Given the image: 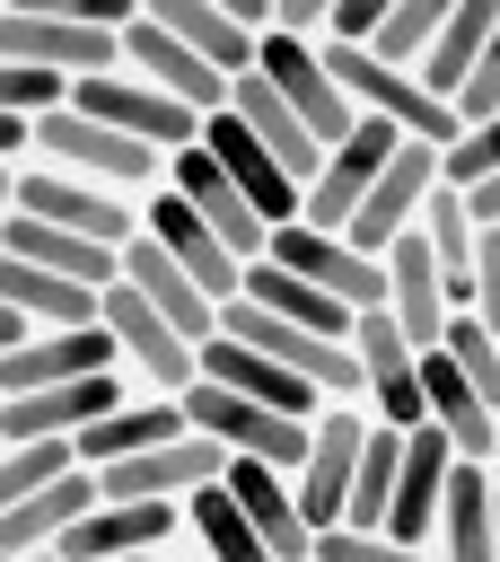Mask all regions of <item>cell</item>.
<instances>
[{"mask_svg":"<svg viewBox=\"0 0 500 562\" xmlns=\"http://www.w3.org/2000/svg\"><path fill=\"white\" fill-rule=\"evenodd\" d=\"M35 167H61V176H88V184H114V193H132V202H149V193L167 184V158H158V149L123 140L114 123H96V114H79V105H61V114L35 123Z\"/></svg>","mask_w":500,"mask_h":562,"instance_id":"obj_1","label":"cell"},{"mask_svg":"<svg viewBox=\"0 0 500 562\" xmlns=\"http://www.w3.org/2000/svg\"><path fill=\"white\" fill-rule=\"evenodd\" d=\"M18 211L44 220V228H61V237H88L105 255H132L140 246V202L132 193L88 184V176H61V167H35V158L18 167Z\"/></svg>","mask_w":500,"mask_h":562,"instance_id":"obj_2","label":"cell"},{"mask_svg":"<svg viewBox=\"0 0 500 562\" xmlns=\"http://www.w3.org/2000/svg\"><path fill=\"white\" fill-rule=\"evenodd\" d=\"M0 61H26V70H53V79H105L123 70V35L79 18V9H0Z\"/></svg>","mask_w":500,"mask_h":562,"instance_id":"obj_3","label":"cell"},{"mask_svg":"<svg viewBox=\"0 0 500 562\" xmlns=\"http://www.w3.org/2000/svg\"><path fill=\"white\" fill-rule=\"evenodd\" d=\"M96 316H105V334H114V351H123V378H132L140 395H184V386L202 378V351H193V342H184L132 281H114Z\"/></svg>","mask_w":500,"mask_h":562,"instance_id":"obj_4","label":"cell"},{"mask_svg":"<svg viewBox=\"0 0 500 562\" xmlns=\"http://www.w3.org/2000/svg\"><path fill=\"white\" fill-rule=\"evenodd\" d=\"M351 351H360V413L386 422V430H430V404H421V351L404 342V325L377 307L351 325Z\"/></svg>","mask_w":500,"mask_h":562,"instance_id":"obj_5","label":"cell"},{"mask_svg":"<svg viewBox=\"0 0 500 562\" xmlns=\"http://www.w3.org/2000/svg\"><path fill=\"white\" fill-rule=\"evenodd\" d=\"M70 105H79V114H96V123H114L123 140H140V149H158V158H175V149H193V140H202V114H193V105H175L167 88L132 79V70L79 79V88H70Z\"/></svg>","mask_w":500,"mask_h":562,"instance_id":"obj_6","label":"cell"},{"mask_svg":"<svg viewBox=\"0 0 500 562\" xmlns=\"http://www.w3.org/2000/svg\"><path fill=\"white\" fill-rule=\"evenodd\" d=\"M184 422L202 430V439H219L228 457H254V465H281V474H298L307 465V439H316V422H281V413H263V404H246V395H219V386H184Z\"/></svg>","mask_w":500,"mask_h":562,"instance_id":"obj_7","label":"cell"},{"mask_svg":"<svg viewBox=\"0 0 500 562\" xmlns=\"http://www.w3.org/2000/svg\"><path fill=\"white\" fill-rule=\"evenodd\" d=\"M254 70H263V79H272V97H281V105H289V114L316 132V149H325V158H333V149L360 132V105L342 97V79L325 70V53H316V44L263 35V61H254Z\"/></svg>","mask_w":500,"mask_h":562,"instance_id":"obj_8","label":"cell"},{"mask_svg":"<svg viewBox=\"0 0 500 562\" xmlns=\"http://www.w3.org/2000/svg\"><path fill=\"white\" fill-rule=\"evenodd\" d=\"M368 430H377V422H368L360 404H325V413H316L307 465L289 474V483H298V509H307L316 536L351 518V483H360V448H368Z\"/></svg>","mask_w":500,"mask_h":562,"instance_id":"obj_9","label":"cell"},{"mask_svg":"<svg viewBox=\"0 0 500 562\" xmlns=\"http://www.w3.org/2000/svg\"><path fill=\"white\" fill-rule=\"evenodd\" d=\"M140 386L114 378H79V386H35V395H0V448H35V439H79L105 413H123Z\"/></svg>","mask_w":500,"mask_h":562,"instance_id":"obj_10","label":"cell"},{"mask_svg":"<svg viewBox=\"0 0 500 562\" xmlns=\"http://www.w3.org/2000/svg\"><path fill=\"white\" fill-rule=\"evenodd\" d=\"M272 263L298 272V281H316V290L342 299L351 316H377V307H386V255H360L351 237H325V228H307V220L272 237Z\"/></svg>","mask_w":500,"mask_h":562,"instance_id":"obj_11","label":"cell"},{"mask_svg":"<svg viewBox=\"0 0 500 562\" xmlns=\"http://www.w3.org/2000/svg\"><path fill=\"white\" fill-rule=\"evenodd\" d=\"M439 158H447V149H430V140H404V149L386 158V176L368 184V202H360V220H351V246H360V255H386L395 237H412V228H421L430 193L447 184V176H439Z\"/></svg>","mask_w":500,"mask_h":562,"instance_id":"obj_12","label":"cell"},{"mask_svg":"<svg viewBox=\"0 0 500 562\" xmlns=\"http://www.w3.org/2000/svg\"><path fill=\"white\" fill-rule=\"evenodd\" d=\"M202 149L228 167V184L254 202V220H263L272 237H281V228H298V211H307V184H298V176H289V167H281V158H272V149H263V140H254L237 114H211V123H202Z\"/></svg>","mask_w":500,"mask_h":562,"instance_id":"obj_13","label":"cell"},{"mask_svg":"<svg viewBox=\"0 0 500 562\" xmlns=\"http://www.w3.org/2000/svg\"><path fill=\"white\" fill-rule=\"evenodd\" d=\"M404 149V132L395 123H360L325 167H316V184H307V228H325V237H351V220H360V202H368V184L386 176V158Z\"/></svg>","mask_w":500,"mask_h":562,"instance_id":"obj_14","label":"cell"},{"mask_svg":"<svg viewBox=\"0 0 500 562\" xmlns=\"http://www.w3.org/2000/svg\"><path fill=\"white\" fill-rule=\"evenodd\" d=\"M140 237H149V246H158L167 263H184V272H193V281H202V290H211L219 307H228V299L246 290V263L228 255V237H219V228H211V220H202L193 202H175L167 184H158V193L140 202Z\"/></svg>","mask_w":500,"mask_h":562,"instance_id":"obj_15","label":"cell"},{"mask_svg":"<svg viewBox=\"0 0 500 562\" xmlns=\"http://www.w3.org/2000/svg\"><path fill=\"white\" fill-rule=\"evenodd\" d=\"M123 351L96 325H61V334H26L18 351H0V395H35V386H79V378H114Z\"/></svg>","mask_w":500,"mask_h":562,"instance_id":"obj_16","label":"cell"},{"mask_svg":"<svg viewBox=\"0 0 500 562\" xmlns=\"http://www.w3.org/2000/svg\"><path fill=\"white\" fill-rule=\"evenodd\" d=\"M167 544H184V501H96L61 536V562H140Z\"/></svg>","mask_w":500,"mask_h":562,"instance_id":"obj_17","label":"cell"},{"mask_svg":"<svg viewBox=\"0 0 500 562\" xmlns=\"http://www.w3.org/2000/svg\"><path fill=\"white\" fill-rule=\"evenodd\" d=\"M123 70H132V79H149V88H167V97H175V105H193L202 123H211V114H228V79H219L193 44H175L149 9L123 26Z\"/></svg>","mask_w":500,"mask_h":562,"instance_id":"obj_18","label":"cell"},{"mask_svg":"<svg viewBox=\"0 0 500 562\" xmlns=\"http://www.w3.org/2000/svg\"><path fill=\"white\" fill-rule=\"evenodd\" d=\"M167 193H175V202H193V211H202V220L228 237V255H237V263H263V255H272V228L254 220V202L228 184V167H219L202 140L167 158Z\"/></svg>","mask_w":500,"mask_h":562,"instance_id":"obj_19","label":"cell"},{"mask_svg":"<svg viewBox=\"0 0 500 562\" xmlns=\"http://www.w3.org/2000/svg\"><path fill=\"white\" fill-rule=\"evenodd\" d=\"M386 316L404 325L412 351H439V334H447V316H456V290H447L439 255L421 246V228L386 246Z\"/></svg>","mask_w":500,"mask_h":562,"instance_id":"obj_20","label":"cell"},{"mask_svg":"<svg viewBox=\"0 0 500 562\" xmlns=\"http://www.w3.org/2000/svg\"><path fill=\"white\" fill-rule=\"evenodd\" d=\"M202 386L246 395V404H263V413H281V422H316V413H325V395H316L307 378H289L281 360H263V351H246V342H228V334L202 342Z\"/></svg>","mask_w":500,"mask_h":562,"instance_id":"obj_21","label":"cell"},{"mask_svg":"<svg viewBox=\"0 0 500 562\" xmlns=\"http://www.w3.org/2000/svg\"><path fill=\"white\" fill-rule=\"evenodd\" d=\"M219 474H228V448L202 439V430H184L175 448H149V457H132V465H105L96 483H105V501H193V492L219 483Z\"/></svg>","mask_w":500,"mask_h":562,"instance_id":"obj_22","label":"cell"},{"mask_svg":"<svg viewBox=\"0 0 500 562\" xmlns=\"http://www.w3.org/2000/svg\"><path fill=\"white\" fill-rule=\"evenodd\" d=\"M447 474H456V448L439 430H412L404 439V474H395V509H386V536H404L412 553L439 562V509H447Z\"/></svg>","mask_w":500,"mask_h":562,"instance_id":"obj_23","label":"cell"},{"mask_svg":"<svg viewBox=\"0 0 500 562\" xmlns=\"http://www.w3.org/2000/svg\"><path fill=\"white\" fill-rule=\"evenodd\" d=\"M219 483L237 492V509L254 518V536L272 544V562H316V527H307V509H298V483H289L281 465L228 457V474H219Z\"/></svg>","mask_w":500,"mask_h":562,"instance_id":"obj_24","label":"cell"},{"mask_svg":"<svg viewBox=\"0 0 500 562\" xmlns=\"http://www.w3.org/2000/svg\"><path fill=\"white\" fill-rule=\"evenodd\" d=\"M149 18H158L175 44H193V53H202V61H211L228 88H237V79L263 61V26H246L228 0H149Z\"/></svg>","mask_w":500,"mask_h":562,"instance_id":"obj_25","label":"cell"},{"mask_svg":"<svg viewBox=\"0 0 500 562\" xmlns=\"http://www.w3.org/2000/svg\"><path fill=\"white\" fill-rule=\"evenodd\" d=\"M193 422H184V395H132L123 413H105L96 430H79L70 448H79V465L88 474H105V465H132V457H149V448H175Z\"/></svg>","mask_w":500,"mask_h":562,"instance_id":"obj_26","label":"cell"},{"mask_svg":"<svg viewBox=\"0 0 500 562\" xmlns=\"http://www.w3.org/2000/svg\"><path fill=\"white\" fill-rule=\"evenodd\" d=\"M123 281H132V290H140V299H149V307H158V316H167V325H175V334H184L193 351H202V342L219 334V316H228V307H219V299H211V290H202V281H193L184 263H167V255H158L149 237H140L132 255H123Z\"/></svg>","mask_w":500,"mask_h":562,"instance_id":"obj_27","label":"cell"},{"mask_svg":"<svg viewBox=\"0 0 500 562\" xmlns=\"http://www.w3.org/2000/svg\"><path fill=\"white\" fill-rule=\"evenodd\" d=\"M96 501H105V483H96L88 465H79V474H61L53 492H35V501H18V509L0 518V553H9V562L61 553V536H70V527H79V518H88Z\"/></svg>","mask_w":500,"mask_h":562,"instance_id":"obj_28","label":"cell"},{"mask_svg":"<svg viewBox=\"0 0 500 562\" xmlns=\"http://www.w3.org/2000/svg\"><path fill=\"white\" fill-rule=\"evenodd\" d=\"M0 307H9V316H18L26 334H61V325H96V307H105V299L0 246Z\"/></svg>","mask_w":500,"mask_h":562,"instance_id":"obj_29","label":"cell"},{"mask_svg":"<svg viewBox=\"0 0 500 562\" xmlns=\"http://www.w3.org/2000/svg\"><path fill=\"white\" fill-rule=\"evenodd\" d=\"M228 114H237V123H246V132H254V140H263V149H272V158H281L298 184H316L325 149H316V132H307V123H298V114L272 97V79H263V70H246V79L228 88Z\"/></svg>","mask_w":500,"mask_h":562,"instance_id":"obj_30","label":"cell"},{"mask_svg":"<svg viewBox=\"0 0 500 562\" xmlns=\"http://www.w3.org/2000/svg\"><path fill=\"white\" fill-rule=\"evenodd\" d=\"M237 299H246V307H263V316H281V325H307V334H333V342H351V325H360V316H351L342 299H325L316 281H298V272H281L272 255H263V263H246V290H237Z\"/></svg>","mask_w":500,"mask_h":562,"instance_id":"obj_31","label":"cell"},{"mask_svg":"<svg viewBox=\"0 0 500 562\" xmlns=\"http://www.w3.org/2000/svg\"><path fill=\"white\" fill-rule=\"evenodd\" d=\"M491 501H500V465L456 457L447 509H439V562H491Z\"/></svg>","mask_w":500,"mask_h":562,"instance_id":"obj_32","label":"cell"},{"mask_svg":"<svg viewBox=\"0 0 500 562\" xmlns=\"http://www.w3.org/2000/svg\"><path fill=\"white\" fill-rule=\"evenodd\" d=\"M491 26H500V0H456V9H447L439 44H430V61H421V88H430L439 105H456V97H465V79H474V61H482Z\"/></svg>","mask_w":500,"mask_h":562,"instance_id":"obj_33","label":"cell"},{"mask_svg":"<svg viewBox=\"0 0 500 562\" xmlns=\"http://www.w3.org/2000/svg\"><path fill=\"white\" fill-rule=\"evenodd\" d=\"M184 544H193L202 562H272V544L254 536V518L237 509L228 483H202V492L184 501Z\"/></svg>","mask_w":500,"mask_h":562,"instance_id":"obj_34","label":"cell"},{"mask_svg":"<svg viewBox=\"0 0 500 562\" xmlns=\"http://www.w3.org/2000/svg\"><path fill=\"white\" fill-rule=\"evenodd\" d=\"M447 9H456V0H386L368 61H386V70H412V79H421V61H430V44H439Z\"/></svg>","mask_w":500,"mask_h":562,"instance_id":"obj_35","label":"cell"},{"mask_svg":"<svg viewBox=\"0 0 500 562\" xmlns=\"http://www.w3.org/2000/svg\"><path fill=\"white\" fill-rule=\"evenodd\" d=\"M395 474H404V430H368V448H360V483H351V518L342 527H386V509H395Z\"/></svg>","mask_w":500,"mask_h":562,"instance_id":"obj_36","label":"cell"},{"mask_svg":"<svg viewBox=\"0 0 500 562\" xmlns=\"http://www.w3.org/2000/svg\"><path fill=\"white\" fill-rule=\"evenodd\" d=\"M61 474H79V448L70 439H35V448H0V518L35 492H53Z\"/></svg>","mask_w":500,"mask_h":562,"instance_id":"obj_37","label":"cell"},{"mask_svg":"<svg viewBox=\"0 0 500 562\" xmlns=\"http://www.w3.org/2000/svg\"><path fill=\"white\" fill-rule=\"evenodd\" d=\"M439 351H447V360L474 378V395L500 413V334H491L482 316H465V307H456V316H447V334H439Z\"/></svg>","mask_w":500,"mask_h":562,"instance_id":"obj_38","label":"cell"},{"mask_svg":"<svg viewBox=\"0 0 500 562\" xmlns=\"http://www.w3.org/2000/svg\"><path fill=\"white\" fill-rule=\"evenodd\" d=\"M70 105V79L53 70H26V61H0V123H44Z\"/></svg>","mask_w":500,"mask_h":562,"instance_id":"obj_39","label":"cell"},{"mask_svg":"<svg viewBox=\"0 0 500 562\" xmlns=\"http://www.w3.org/2000/svg\"><path fill=\"white\" fill-rule=\"evenodd\" d=\"M439 176H447L456 193L491 184V176H500V114H491V123H474V132H456V149L439 158Z\"/></svg>","mask_w":500,"mask_h":562,"instance_id":"obj_40","label":"cell"},{"mask_svg":"<svg viewBox=\"0 0 500 562\" xmlns=\"http://www.w3.org/2000/svg\"><path fill=\"white\" fill-rule=\"evenodd\" d=\"M316 562H430V553H412V544L386 536V527H325V536H316Z\"/></svg>","mask_w":500,"mask_h":562,"instance_id":"obj_41","label":"cell"},{"mask_svg":"<svg viewBox=\"0 0 500 562\" xmlns=\"http://www.w3.org/2000/svg\"><path fill=\"white\" fill-rule=\"evenodd\" d=\"M500 114V26H491V44H482V61H474V79H465V97H456V132H474V123H491Z\"/></svg>","mask_w":500,"mask_h":562,"instance_id":"obj_42","label":"cell"},{"mask_svg":"<svg viewBox=\"0 0 500 562\" xmlns=\"http://www.w3.org/2000/svg\"><path fill=\"white\" fill-rule=\"evenodd\" d=\"M465 316H482L500 334V228H482V246H474V307Z\"/></svg>","mask_w":500,"mask_h":562,"instance_id":"obj_43","label":"cell"},{"mask_svg":"<svg viewBox=\"0 0 500 562\" xmlns=\"http://www.w3.org/2000/svg\"><path fill=\"white\" fill-rule=\"evenodd\" d=\"M377 18H386V0H333V35H325V44L368 53V44H377Z\"/></svg>","mask_w":500,"mask_h":562,"instance_id":"obj_44","label":"cell"},{"mask_svg":"<svg viewBox=\"0 0 500 562\" xmlns=\"http://www.w3.org/2000/svg\"><path fill=\"white\" fill-rule=\"evenodd\" d=\"M465 211H474V228H500V176H491V184H474V193H465Z\"/></svg>","mask_w":500,"mask_h":562,"instance_id":"obj_45","label":"cell"},{"mask_svg":"<svg viewBox=\"0 0 500 562\" xmlns=\"http://www.w3.org/2000/svg\"><path fill=\"white\" fill-rule=\"evenodd\" d=\"M18 342H26V325H18L9 307H0V351H18Z\"/></svg>","mask_w":500,"mask_h":562,"instance_id":"obj_46","label":"cell"},{"mask_svg":"<svg viewBox=\"0 0 500 562\" xmlns=\"http://www.w3.org/2000/svg\"><path fill=\"white\" fill-rule=\"evenodd\" d=\"M140 562H202L193 544H167V553H140Z\"/></svg>","mask_w":500,"mask_h":562,"instance_id":"obj_47","label":"cell"},{"mask_svg":"<svg viewBox=\"0 0 500 562\" xmlns=\"http://www.w3.org/2000/svg\"><path fill=\"white\" fill-rule=\"evenodd\" d=\"M491 562H500V501H491Z\"/></svg>","mask_w":500,"mask_h":562,"instance_id":"obj_48","label":"cell"},{"mask_svg":"<svg viewBox=\"0 0 500 562\" xmlns=\"http://www.w3.org/2000/svg\"><path fill=\"white\" fill-rule=\"evenodd\" d=\"M35 562H61V553H35Z\"/></svg>","mask_w":500,"mask_h":562,"instance_id":"obj_49","label":"cell"},{"mask_svg":"<svg viewBox=\"0 0 500 562\" xmlns=\"http://www.w3.org/2000/svg\"><path fill=\"white\" fill-rule=\"evenodd\" d=\"M0 562H9V553H0Z\"/></svg>","mask_w":500,"mask_h":562,"instance_id":"obj_50","label":"cell"}]
</instances>
